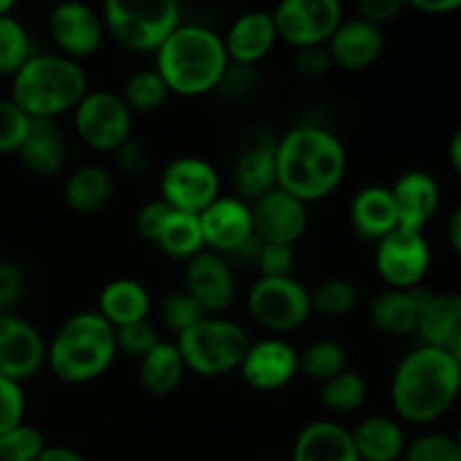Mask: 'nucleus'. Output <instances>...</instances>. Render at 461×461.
Masks as SVG:
<instances>
[{
	"mask_svg": "<svg viewBox=\"0 0 461 461\" xmlns=\"http://www.w3.org/2000/svg\"><path fill=\"white\" fill-rule=\"evenodd\" d=\"M104 30L133 52H158L180 25L174 0H106L102 7Z\"/></svg>",
	"mask_w": 461,
	"mask_h": 461,
	"instance_id": "0eeeda50",
	"label": "nucleus"
},
{
	"mask_svg": "<svg viewBox=\"0 0 461 461\" xmlns=\"http://www.w3.org/2000/svg\"><path fill=\"white\" fill-rule=\"evenodd\" d=\"M156 246L171 259L189 261L198 252L205 250L203 241L201 221L196 214H185V212H171L169 219L162 225L160 234L156 239Z\"/></svg>",
	"mask_w": 461,
	"mask_h": 461,
	"instance_id": "2f4dec72",
	"label": "nucleus"
},
{
	"mask_svg": "<svg viewBox=\"0 0 461 461\" xmlns=\"http://www.w3.org/2000/svg\"><path fill=\"white\" fill-rule=\"evenodd\" d=\"M241 378L259 392H277L286 387L300 372V354L282 338L250 342L241 365Z\"/></svg>",
	"mask_w": 461,
	"mask_h": 461,
	"instance_id": "dca6fc26",
	"label": "nucleus"
},
{
	"mask_svg": "<svg viewBox=\"0 0 461 461\" xmlns=\"http://www.w3.org/2000/svg\"><path fill=\"white\" fill-rule=\"evenodd\" d=\"M21 162L36 176H54L66 167L68 147L61 129L54 120H32L23 142Z\"/></svg>",
	"mask_w": 461,
	"mask_h": 461,
	"instance_id": "a878e982",
	"label": "nucleus"
},
{
	"mask_svg": "<svg viewBox=\"0 0 461 461\" xmlns=\"http://www.w3.org/2000/svg\"><path fill=\"white\" fill-rule=\"evenodd\" d=\"M36 461H86L77 450L68 448V446H48Z\"/></svg>",
	"mask_w": 461,
	"mask_h": 461,
	"instance_id": "5fc2aeb1",
	"label": "nucleus"
},
{
	"mask_svg": "<svg viewBox=\"0 0 461 461\" xmlns=\"http://www.w3.org/2000/svg\"><path fill=\"white\" fill-rule=\"evenodd\" d=\"M113 156H115L117 167H120L124 174L131 176L144 174V171L151 167V153H149L147 144L138 138L126 140L122 147H117L115 151H113Z\"/></svg>",
	"mask_w": 461,
	"mask_h": 461,
	"instance_id": "49530a36",
	"label": "nucleus"
},
{
	"mask_svg": "<svg viewBox=\"0 0 461 461\" xmlns=\"http://www.w3.org/2000/svg\"><path fill=\"white\" fill-rule=\"evenodd\" d=\"M374 266L390 288L412 291L430 268V246L423 232L396 228L376 241Z\"/></svg>",
	"mask_w": 461,
	"mask_h": 461,
	"instance_id": "9b49d317",
	"label": "nucleus"
},
{
	"mask_svg": "<svg viewBox=\"0 0 461 461\" xmlns=\"http://www.w3.org/2000/svg\"><path fill=\"white\" fill-rule=\"evenodd\" d=\"M248 311L270 331H297L313 313L311 291L295 277H259L248 293Z\"/></svg>",
	"mask_w": 461,
	"mask_h": 461,
	"instance_id": "6e6552de",
	"label": "nucleus"
},
{
	"mask_svg": "<svg viewBox=\"0 0 461 461\" xmlns=\"http://www.w3.org/2000/svg\"><path fill=\"white\" fill-rule=\"evenodd\" d=\"M48 360V345L34 324L12 313H0V376L23 383Z\"/></svg>",
	"mask_w": 461,
	"mask_h": 461,
	"instance_id": "4468645a",
	"label": "nucleus"
},
{
	"mask_svg": "<svg viewBox=\"0 0 461 461\" xmlns=\"http://www.w3.org/2000/svg\"><path fill=\"white\" fill-rule=\"evenodd\" d=\"M288 461H360L351 430L338 421L320 419L300 430Z\"/></svg>",
	"mask_w": 461,
	"mask_h": 461,
	"instance_id": "5701e85b",
	"label": "nucleus"
},
{
	"mask_svg": "<svg viewBox=\"0 0 461 461\" xmlns=\"http://www.w3.org/2000/svg\"><path fill=\"white\" fill-rule=\"evenodd\" d=\"M32 57L30 34L12 14L0 16V75L14 77Z\"/></svg>",
	"mask_w": 461,
	"mask_h": 461,
	"instance_id": "c9c22d12",
	"label": "nucleus"
},
{
	"mask_svg": "<svg viewBox=\"0 0 461 461\" xmlns=\"http://www.w3.org/2000/svg\"><path fill=\"white\" fill-rule=\"evenodd\" d=\"M228 66L223 36L205 25L180 23L156 57V70L169 93L183 97H198L219 88Z\"/></svg>",
	"mask_w": 461,
	"mask_h": 461,
	"instance_id": "7ed1b4c3",
	"label": "nucleus"
},
{
	"mask_svg": "<svg viewBox=\"0 0 461 461\" xmlns=\"http://www.w3.org/2000/svg\"><path fill=\"white\" fill-rule=\"evenodd\" d=\"M446 237H448L450 248L461 257V207L455 210L446 221Z\"/></svg>",
	"mask_w": 461,
	"mask_h": 461,
	"instance_id": "864d4df0",
	"label": "nucleus"
},
{
	"mask_svg": "<svg viewBox=\"0 0 461 461\" xmlns=\"http://www.w3.org/2000/svg\"><path fill=\"white\" fill-rule=\"evenodd\" d=\"M160 318L162 324H165L169 331L180 336V333L187 331L189 327H194V324L201 322L203 318H207V313L187 291H171L169 295L162 297Z\"/></svg>",
	"mask_w": 461,
	"mask_h": 461,
	"instance_id": "4c0bfd02",
	"label": "nucleus"
},
{
	"mask_svg": "<svg viewBox=\"0 0 461 461\" xmlns=\"http://www.w3.org/2000/svg\"><path fill=\"white\" fill-rule=\"evenodd\" d=\"M383 48H385V41H383L381 27L363 18L342 21L327 43L333 66H340L345 70H365L378 61Z\"/></svg>",
	"mask_w": 461,
	"mask_h": 461,
	"instance_id": "412c9836",
	"label": "nucleus"
},
{
	"mask_svg": "<svg viewBox=\"0 0 461 461\" xmlns=\"http://www.w3.org/2000/svg\"><path fill=\"white\" fill-rule=\"evenodd\" d=\"M48 448L39 428L21 423L0 435V461H36Z\"/></svg>",
	"mask_w": 461,
	"mask_h": 461,
	"instance_id": "58836bf2",
	"label": "nucleus"
},
{
	"mask_svg": "<svg viewBox=\"0 0 461 461\" xmlns=\"http://www.w3.org/2000/svg\"><path fill=\"white\" fill-rule=\"evenodd\" d=\"M205 248L212 252L232 255L255 237L250 205L237 196H219L198 214Z\"/></svg>",
	"mask_w": 461,
	"mask_h": 461,
	"instance_id": "a211bd4d",
	"label": "nucleus"
},
{
	"mask_svg": "<svg viewBox=\"0 0 461 461\" xmlns=\"http://www.w3.org/2000/svg\"><path fill=\"white\" fill-rule=\"evenodd\" d=\"M25 417V392L21 383L0 376V435L21 426Z\"/></svg>",
	"mask_w": 461,
	"mask_h": 461,
	"instance_id": "37998d69",
	"label": "nucleus"
},
{
	"mask_svg": "<svg viewBox=\"0 0 461 461\" xmlns=\"http://www.w3.org/2000/svg\"><path fill=\"white\" fill-rule=\"evenodd\" d=\"M149 311H151V295L144 284L135 282V279H113L99 293L97 313L115 329L142 322L147 320Z\"/></svg>",
	"mask_w": 461,
	"mask_h": 461,
	"instance_id": "c85d7f7f",
	"label": "nucleus"
},
{
	"mask_svg": "<svg viewBox=\"0 0 461 461\" xmlns=\"http://www.w3.org/2000/svg\"><path fill=\"white\" fill-rule=\"evenodd\" d=\"M293 68L300 77L304 79H320V77L327 75L333 68L331 57H329L327 48L318 45V48H302L297 50V54L293 57Z\"/></svg>",
	"mask_w": 461,
	"mask_h": 461,
	"instance_id": "de8ad7c7",
	"label": "nucleus"
},
{
	"mask_svg": "<svg viewBox=\"0 0 461 461\" xmlns=\"http://www.w3.org/2000/svg\"><path fill=\"white\" fill-rule=\"evenodd\" d=\"M275 461H282V459H275Z\"/></svg>",
	"mask_w": 461,
	"mask_h": 461,
	"instance_id": "052dcab7",
	"label": "nucleus"
},
{
	"mask_svg": "<svg viewBox=\"0 0 461 461\" xmlns=\"http://www.w3.org/2000/svg\"><path fill=\"white\" fill-rule=\"evenodd\" d=\"M403 461H461V448L455 437L430 432L405 446Z\"/></svg>",
	"mask_w": 461,
	"mask_h": 461,
	"instance_id": "ea45409f",
	"label": "nucleus"
},
{
	"mask_svg": "<svg viewBox=\"0 0 461 461\" xmlns=\"http://www.w3.org/2000/svg\"><path fill=\"white\" fill-rule=\"evenodd\" d=\"M115 327L97 311H84L68 318L48 345V360L61 383L81 385L106 374L115 363Z\"/></svg>",
	"mask_w": 461,
	"mask_h": 461,
	"instance_id": "39448f33",
	"label": "nucleus"
},
{
	"mask_svg": "<svg viewBox=\"0 0 461 461\" xmlns=\"http://www.w3.org/2000/svg\"><path fill=\"white\" fill-rule=\"evenodd\" d=\"M275 41H277V27H275L273 12H264V9L241 14L223 36L230 63H239V66L259 63L261 59L268 57Z\"/></svg>",
	"mask_w": 461,
	"mask_h": 461,
	"instance_id": "4be33fe9",
	"label": "nucleus"
},
{
	"mask_svg": "<svg viewBox=\"0 0 461 461\" xmlns=\"http://www.w3.org/2000/svg\"><path fill=\"white\" fill-rule=\"evenodd\" d=\"M255 266L261 277H293L295 250H293V246L261 243V250L257 255Z\"/></svg>",
	"mask_w": 461,
	"mask_h": 461,
	"instance_id": "c03bdc74",
	"label": "nucleus"
},
{
	"mask_svg": "<svg viewBox=\"0 0 461 461\" xmlns=\"http://www.w3.org/2000/svg\"><path fill=\"white\" fill-rule=\"evenodd\" d=\"M14 9V0H0V16H7Z\"/></svg>",
	"mask_w": 461,
	"mask_h": 461,
	"instance_id": "13d9d810",
	"label": "nucleus"
},
{
	"mask_svg": "<svg viewBox=\"0 0 461 461\" xmlns=\"http://www.w3.org/2000/svg\"><path fill=\"white\" fill-rule=\"evenodd\" d=\"M277 36L293 48H318L327 45L342 18L338 0H284L273 12Z\"/></svg>",
	"mask_w": 461,
	"mask_h": 461,
	"instance_id": "f8f14e48",
	"label": "nucleus"
},
{
	"mask_svg": "<svg viewBox=\"0 0 461 461\" xmlns=\"http://www.w3.org/2000/svg\"><path fill=\"white\" fill-rule=\"evenodd\" d=\"M115 185L111 171L99 165H84L68 176L63 198L68 207L79 214H95L111 203Z\"/></svg>",
	"mask_w": 461,
	"mask_h": 461,
	"instance_id": "c756f323",
	"label": "nucleus"
},
{
	"mask_svg": "<svg viewBox=\"0 0 461 461\" xmlns=\"http://www.w3.org/2000/svg\"><path fill=\"white\" fill-rule=\"evenodd\" d=\"M32 117L14 104V99L0 97V153H18L30 131Z\"/></svg>",
	"mask_w": 461,
	"mask_h": 461,
	"instance_id": "a19ab883",
	"label": "nucleus"
},
{
	"mask_svg": "<svg viewBox=\"0 0 461 461\" xmlns=\"http://www.w3.org/2000/svg\"><path fill=\"white\" fill-rule=\"evenodd\" d=\"M277 140L268 133H255L234 162V189L237 198L248 205L277 189Z\"/></svg>",
	"mask_w": 461,
	"mask_h": 461,
	"instance_id": "6ab92c4d",
	"label": "nucleus"
},
{
	"mask_svg": "<svg viewBox=\"0 0 461 461\" xmlns=\"http://www.w3.org/2000/svg\"><path fill=\"white\" fill-rule=\"evenodd\" d=\"M347 369V351L338 340H315L300 356V372L311 381L327 383Z\"/></svg>",
	"mask_w": 461,
	"mask_h": 461,
	"instance_id": "72a5a7b5",
	"label": "nucleus"
},
{
	"mask_svg": "<svg viewBox=\"0 0 461 461\" xmlns=\"http://www.w3.org/2000/svg\"><path fill=\"white\" fill-rule=\"evenodd\" d=\"M448 158H450V165H453V169L461 176V126L455 131L453 138H450Z\"/></svg>",
	"mask_w": 461,
	"mask_h": 461,
	"instance_id": "6e6d98bb",
	"label": "nucleus"
},
{
	"mask_svg": "<svg viewBox=\"0 0 461 461\" xmlns=\"http://www.w3.org/2000/svg\"><path fill=\"white\" fill-rule=\"evenodd\" d=\"M185 291L207 315L223 313L234 300V275L223 255L203 250L192 257L185 268Z\"/></svg>",
	"mask_w": 461,
	"mask_h": 461,
	"instance_id": "f3484780",
	"label": "nucleus"
},
{
	"mask_svg": "<svg viewBox=\"0 0 461 461\" xmlns=\"http://www.w3.org/2000/svg\"><path fill=\"white\" fill-rule=\"evenodd\" d=\"M461 392V372L446 349L421 345L405 354L392 376L390 394L403 421L426 426L444 417Z\"/></svg>",
	"mask_w": 461,
	"mask_h": 461,
	"instance_id": "f03ea898",
	"label": "nucleus"
},
{
	"mask_svg": "<svg viewBox=\"0 0 461 461\" xmlns=\"http://www.w3.org/2000/svg\"><path fill=\"white\" fill-rule=\"evenodd\" d=\"M133 113L113 90H88L75 108V129L93 151L113 153L131 138Z\"/></svg>",
	"mask_w": 461,
	"mask_h": 461,
	"instance_id": "1a4fd4ad",
	"label": "nucleus"
},
{
	"mask_svg": "<svg viewBox=\"0 0 461 461\" xmlns=\"http://www.w3.org/2000/svg\"><path fill=\"white\" fill-rule=\"evenodd\" d=\"M48 30L63 57L75 61L93 57L102 48L104 21L93 7L84 3L68 0L57 5L50 12Z\"/></svg>",
	"mask_w": 461,
	"mask_h": 461,
	"instance_id": "2eb2a0df",
	"label": "nucleus"
},
{
	"mask_svg": "<svg viewBox=\"0 0 461 461\" xmlns=\"http://www.w3.org/2000/svg\"><path fill=\"white\" fill-rule=\"evenodd\" d=\"M403 9V3L401 0H360L356 5V12H358V18L372 23V25L381 27L385 23L394 21L396 16Z\"/></svg>",
	"mask_w": 461,
	"mask_h": 461,
	"instance_id": "8fccbe9b",
	"label": "nucleus"
},
{
	"mask_svg": "<svg viewBox=\"0 0 461 461\" xmlns=\"http://www.w3.org/2000/svg\"><path fill=\"white\" fill-rule=\"evenodd\" d=\"M171 212L174 210L162 198H153V201L144 203L138 210V214H135V232L142 239H147V241L156 243L158 234H160L162 225L169 219Z\"/></svg>",
	"mask_w": 461,
	"mask_h": 461,
	"instance_id": "a18cd8bd",
	"label": "nucleus"
},
{
	"mask_svg": "<svg viewBox=\"0 0 461 461\" xmlns=\"http://www.w3.org/2000/svg\"><path fill=\"white\" fill-rule=\"evenodd\" d=\"M322 405L333 414H351L356 410L363 408L367 401V383L360 374L356 372H342L338 376L329 378L322 383V392H320Z\"/></svg>",
	"mask_w": 461,
	"mask_h": 461,
	"instance_id": "473e14b6",
	"label": "nucleus"
},
{
	"mask_svg": "<svg viewBox=\"0 0 461 461\" xmlns=\"http://www.w3.org/2000/svg\"><path fill=\"white\" fill-rule=\"evenodd\" d=\"M390 192L399 228L410 232H423L439 210V185L426 171H408L396 180Z\"/></svg>",
	"mask_w": 461,
	"mask_h": 461,
	"instance_id": "aec40b11",
	"label": "nucleus"
},
{
	"mask_svg": "<svg viewBox=\"0 0 461 461\" xmlns=\"http://www.w3.org/2000/svg\"><path fill=\"white\" fill-rule=\"evenodd\" d=\"M250 214L255 237L261 243H275V246H295L304 237L309 225V212L304 203L279 187L261 196L259 201L250 203Z\"/></svg>",
	"mask_w": 461,
	"mask_h": 461,
	"instance_id": "ddd939ff",
	"label": "nucleus"
},
{
	"mask_svg": "<svg viewBox=\"0 0 461 461\" xmlns=\"http://www.w3.org/2000/svg\"><path fill=\"white\" fill-rule=\"evenodd\" d=\"M428 295L430 291L421 286L412 291H396V288L383 291L369 304V318L374 327L387 336H408L417 331L419 311Z\"/></svg>",
	"mask_w": 461,
	"mask_h": 461,
	"instance_id": "b1692460",
	"label": "nucleus"
},
{
	"mask_svg": "<svg viewBox=\"0 0 461 461\" xmlns=\"http://www.w3.org/2000/svg\"><path fill=\"white\" fill-rule=\"evenodd\" d=\"M349 219L356 234L365 241H381L385 234L399 228L392 192L378 185H369L354 194L349 203Z\"/></svg>",
	"mask_w": 461,
	"mask_h": 461,
	"instance_id": "393cba45",
	"label": "nucleus"
},
{
	"mask_svg": "<svg viewBox=\"0 0 461 461\" xmlns=\"http://www.w3.org/2000/svg\"><path fill=\"white\" fill-rule=\"evenodd\" d=\"M446 351H448L450 358L455 360V365H457L459 372H461V336L455 338V340L450 342V347H448V349H446Z\"/></svg>",
	"mask_w": 461,
	"mask_h": 461,
	"instance_id": "4d7b16f0",
	"label": "nucleus"
},
{
	"mask_svg": "<svg viewBox=\"0 0 461 461\" xmlns=\"http://www.w3.org/2000/svg\"><path fill=\"white\" fill-rule=\"evenodd\" d=\"M455 439H457V444H459V448H461V423H459V430H457V437H455Z\"/></svg>",
	"mask_w": 461,
	"mask_h": 461,
	"instance_id": "bf43d9fd",
	"label": "nucleus"
},
{
	"mask_svg": "<svg viewBox=\"0 0 461 461\" xmlns=\"http://www.w3.org/2000/svg\"><path fill=\"white\" fill-rule=\"evenodd\" d=\"M255 86V75H252V66H239V63H230L225 70L223 79H221L219 88L228 95H246Z\"/></svg>",
	"mask_w": 461,
	"mask_h": 461,
	"instance_id": "3c124183",
	"label": "nucleus"
},
{
	"mask_svg": "<svg viewBox=\"0 0 461 461\" xmlns=\"http://www.w3.org/2000/svg\"><path fill=\"white\" fill-rule=\"evenodd\" d=\"M351 437L360 461H399L408 446L403 428L394 419L381 414L363 419L351 430Z\"/></svg>",
	"mask_w": 461,
	"mask_h": 461,
	"instance_id": "cd10ccee",
	"label": "nucleus"
},
{
	"mask_svg": "<svg viewBox=\"0 0 461 461\" xmlns=\"http://www.w3.org/2000/svg\"><path fill=\"white\" fill-rule=\"evenodd\" d=\"M410 5L423 14H448L461 9V0H412Z\"/></svg>",
	"mask_w": 461,
	"mask_h": 461,
	"instance_id": "603ef678",
	"label": "nucleus"
},
{
	"mask_svg": "<svg viewBox=\"0 0 461 461\" xmlns=\"http://www.w3.org/2000/svg\"><path fill=\"white\" fill-rule=\"evenodd\" d=\"M176 347L185 369L198 376H221L239 369L250 347V336L239 322L207 315L180 333L176 338Z\"/></svg>",
	"mask_w": 461,
	"mask_h": 461,
	"instance_id": "423d86ee",
	"label": "nucleus"
},
{
	"mask_svg": "<svg viewBox=\"0 0 461 461\" xmlns=\"http://www.w3.org/2000/svg\"><path fill=\"white\" fill-rule=\"evenodd\" d=\"M169 97V88H167L165 79L156 68H147V70H138L126 79L124 93L122 99L131 113H151L160 108Z\"/></svg>",
	"mask_w": 461,
	"mask_h": 461,
	"instance_id": "f704fd0d",
	"label": "nucleus"
},
{
	"mask_svg": "<svg viewBox=\"0 0 461 461\" xmlns=\"http://www.w3.org/2000/svg\"><path fill=\"white\" fill-rule=\"evenodd\" d=\"M115 342H117V351L126 356H133V358H144L153 347L160 342L158 338L156 327H153L149 320H142V322H133L126 324V327H117L115 329Z\"/></svg>",
	"mask_w": 461,
	"mask_h": 461,
	"instance_id": "79ce46f5",
	"label": "nucleus"
},
{
	"mask_svg": "<svg viewBox=\"0 0 461 461\" xmlns=\"http://www.w3.org/2000/svg\"><path fill=\"white\" fill-rule=\"evenodd\" d=\"M221 196V178L214 167L196 156L171 160L160 176V198L176 212L201 214Z\"/></svg>",
	"mask_w": 461,
	"mask_h": 461,
	"instance_id": "9d476101",
	"label": "nucleus"
},
{
	"mask_svg": "<svg viewBox=\"0 0 461 461\" xmlns=\"http://www.w3.org/2000/svg\"><path fill=\"white\" fill-rule=\"evenodd\" d=\"M358 293L347 279H327L311 291V311L324 318H340L356 306Z\"/></svg>",
	"mask_w": 461,
	"mask_h": 461,
	"instance_id": "e433bc0d",
	"label": "nucleus"
},
{
	"mask_svg": "<svg viewBox=\"0 0 461 461\" xmlns=\"http://www.w3.org/2000/svg\"><path fill=\"white\" fill-rule=\"evenodd\" d=\"M275 162L277 187L306 205L340 187L347 174V149L333 131L300 124L277 140Z\"/></svg>",
	"mask_w": 461,
	"mask_h": 461,
	"instance_id": "f257e3e1",
	"label": "nucleus"
},
{
	"mask_svg": "<svg viewBox=\"0 0 461 461\" xmlns=\"http://www.w3.org/2000/svg\"><path fill=\"white\" fill-rule=\"evenodd\" d=\"M417 331L423 345L448 349L461 336V293H430L419 311Z\"/></svg>",
	"mask_w": 461,
	"mask_h": 461,
	"instance_id": "bb28decb",
	"label": "nucleus"
},
{
	"mask_svg": "<svg viewBox=\"0 0 461 461\" xmlns=\"http://www.w3.org/2000/svg\"><path fill=\"white\" fill-rule=\"evenodd\" d=\"M25 293V275L16 264L0 261V313H9Z\"/></svg>",
	"mask_w": 461,
	"mask_h": 461,
	"instance_id": "09e8293b",
	"label": "nucleus"
},
{
	"mask_svg": "<svg viewBox=\"0 0 461 461\" xmlns=\"http://www.w3.org/2000/svg\"><path fill=\"white\" fill-rule=\"evenodd\" d=\"M185 363L176 342H158L144 358H140V385L151 396H167L180 385L185 376Z\"/></svg>",
	"mask_w": 461,
	"mask_h": 461,
	"instance_id": "7c9ffc66",
	"label": "nucleus"
},
{
	"mask_svg": "<svg viewBox=\"0 0 461 461\" xmlns=\"http://www.w3.org/2000/svg\"><path fill=\"white\" fill-rule=\"evenodd\" d=\"M88 93V77L79 61L63 54H32L12 77V99L32 120H57Z\"/></svg>",
	"mask_w": 461,
	"mask_h": 461,
	"instance_id": "20e7f679",
	"label": "nucleus"
}]
</instances>
